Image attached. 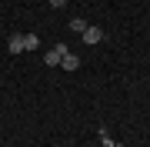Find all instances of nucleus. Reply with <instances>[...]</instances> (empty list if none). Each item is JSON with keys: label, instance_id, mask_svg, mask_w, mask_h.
<instances>
[{"label": "nucleus", "instance_id": "f257e3e1", "mask_svg": "<svg viewBox=\"0 0 150 147\" xmlns=\"http://www.w3.org/2000/svg\"><path fill=\"white\" fill-rule=\"evenodd\" d=\"M67 54H70V47H67V44H57L54 50L43 54V64H47V67H60V60H64Z\"/></svg>", "mask_w": 150, "mask_h": 147}, {"label": "nucleus", "instance_id": "f03ea898", "mask_svg": "<svg viewBox=\"0 0 150 147\" xmlns=\"http://www.w3.org/2000/svg\"><path fill=\"white\" fill-rule=\"evenodd\" d=\"M80 37H83V44H90V47H93V44H100V40H103V30L90 23V27H87V30L80 33Z\"/></svg>", "mask_w": 150, "mask_h": 147}, {"label": "nucleus", "instance_id": "7ed1b4c3", "mask_svg": "<svg viewBox=\"0 0 150 147\" xmlns=\"http://www.w3.org/2000/svg\"><path fill=\"white\" fill-rule=\"evenodd\" d=\"M7 50H10V54H23V50H27L23 47V33H13V37L7 40Z\"/></svg>", "mask_w": 150, "mask_h": 147}, {"label": "nucleus", "instance_id": "20e7f679", "mask_svg": "<svg viewBox=\"0 0 150 147\" xmlns=\"http://www.w3.org/2000/svg\"><path fill=\"white\" fill-rule=\"evenodd\" d=\"M60 67H64V70H77V67H80V60H77L74 54H67L64 60H60Z\"/></svg>", "mask_w": 150, "mask_h": 147}, {"label": "nucleus", "instance_id": "39448f33", "mask_svg": "<svg viewBox=\"0 0 150 147\" xmlns=\"http://www.w3.org/2000/svg\"><path fill=\"white\" fill-rule=\"evenodd\" d=\"M87 27H90V23H87V20H80V17H74V20H70V30H74V33H83Z\"/></svg>", "mask_w": 150, "mask_h": 147}, {"label": "nucleus", "instance_id": "423d86ee", "mask_svg": "<svg viewBox=\"0 0 150 147\" xmlns=\"http://www.w3.org/2000/svg\"><path fill=\"white\" fill-rule=\"evenodd\" d=\"M23 47H27V50L40 47V37H37V33H23Z\"/></svg>", "mask_w": 150, "mask_h": 147}, {"label": "nucleus", "instance_id": "0eeeda50", "mask_svg": "<svg viewBox=\"0 0 150 147\" xmlns=\"http://www.w3.org/2000/svg\"><path fill=\"white\" fill-rule=\"evenodd\" d=\"M64 4H67V0H50V7H54V10H60Z\"/></svg>", "mask_w": 150, "mask_h": 147}]
</instances>
